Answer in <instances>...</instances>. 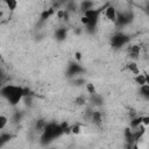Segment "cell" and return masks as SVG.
<instances>
[{
  "label": "cell",
  "instance_id": "obj_1",
  "mask_svg": "<svg viewBox=\"0 0 149 149\" xmlns=\"http://www.w3.org/2000/svg\"><path fill=\"white\" fill-rule=\"evenodd\" d=\"M1 95L7 99L9 105L16 106L22 99H23V86H16V85H5L1 88Z\"/></svg>",
  "mask_w": 149,
  "mask_h": 149
},
{
  "label": "cell",
  "instance_id": "obj_2",
  "mask_svg": "<svg viewBox=\"0 0 149 149\" xmlns=\"http://www.w3.org/2000/svg\"><path fill=\"white\" fill-rule=\"evenodd\" d=\"M107 6H108V2L105 3L104 6L99 7V8H91V9L86 10V12L83 14V15H85L86 17H88V20H90L88 24L85 27V29H86V31H87L88 34H93V33L97 30V24H98V22H99L100 15H101L102 13H105V9H106Z\"/></svg>",
  "mask_w": 149,
  "mask_h": 149
},
{
  "label": "cell",
  "instance_id": "obj_3",
  "mask_svg": "<svg viewBox=\"0 0 149 149\" xmlns=\"http://www.w3.org/2000/svg\"><path fill=\"white\" fill-rule=\"evenodd\" d=\"M63 128L61 126V123H56V122H49L45 125L42 135H41V140L43 144H48L49 142H51L52 140L59 137L61 135H63Z\"/></svg>",
  "mask_w": 149,
  "mask_h": 149
},
{
  "label": "cell",
  "instance_id": "obj_4",
  "mask_svg": "<svg viewBox=\"0 0 149 149\" xmlns=\"http://www.w3.org/2000/svg\"><path fill=\"white\" fill-rule=\"evenodd\" d=\"M130 41V37L123 33H116L114 34L112 37H111V47L114 49V50H119L121 49L123 45H126L128 42Z\"/></svg>",
  "mask_w": 149,
  "mask_h": 149
},
{
  "label": "cell",
  "instance_id": "obj_5",
  "mask_svg": "<svg viewBox=\"0 0 149 149\" xmlns=\"http://www.w3.org/2000/svg\"><path fill=\"white\" fill-rule=\"evenodd\" d=\"M83 72H85V69L78 62H74V61L69 62L68 69H66V77L73 78V77H76V76H78Z\"/></svg>",
  "mask_w": 149,
  "mask_h": 149
},
{
  "label": "cell",
  "instance_id": "obj_6",
  "mask_svg": "<svg viewBox=\"0 0 149 149\" xmlns=\"http://www.w3.org/2000/svg\"><path fill=\"white\" fill-rule=\"evenodd\" d=\"M132 20H133V14L132 13H118L115 24L118 27H125L128 23H130Z\"/></svg>",
  "mask_w": 149,
  "mask_h": 149
},
{
  "label": "cell",
  "instance_id": "obj_7",
  "mask_svg": "<svg viewBox=\"0 0 149 149\" xmlns=\"http://www.w3.org/2000/svg\"><path fill=\"white\" fill-rule=\"evenodd\" d=\"M105 16H106V19H107L108 21H112L113 23H115L116 16H118V12H116L115 7L108 3V6H107L106 9H105Z\"/></svg>",
  "mask_w": 149,
  "mask_h": 149
},
{
  "label": "cell",
  "instance_id": "obj_8",
  "mask_svg": "<svg viewBox=\"0 0 149 149\" xmlns=\"http://www.w3.org/2000/svg\"><path fill=\"white\" fill-rule=\"evenodd\" d=\"M125 140H126V142L128 143L127 147H129V148L136 147V146L133 144V143L135 142V137H134V130H133L130 127H127V128L125 129Z\"/></svg>",
  "mask_w": 149,
  "mask_h": 149
},
{
  "label": "cell",
  "instance_id": "obj_9",
  "mask_svg": "<svg viewBox=\"0 0 149 149\" xmlns=\"http://www.w3.org/2000/svg\"><path fill=\"white\" fill-rule=\"evenodd\" d=\"M66 36H68V29H66V28L61 27V28H57V29H56V31H55V37H56L57 41L62 42V41H64V40L66 38Z\"/></svg>",
  "mask_w": 149,
  "mask_h": 149
},
{
  "label": "cell",
  "instance_id": "obj_10",
  "mask_svg": "<svg viewBox=\"0 0 149 149\" xmlns=\"http://www.w3.org/2000/svg\"><path fill=\"white\" fill-rule=\"evenodd\" d=\"M93 6H94V2H93L92 0H83V1L79 3V10L84 14L86 10L93 8Z\"/></svg>",
  "mask_w": 149,
  "mask_h": 149
},
{
  "label": "cell",
  "instance_id": "obj_11",
  "mask_svg": "<svg viewBox=\"0 0 149 149\" xmlns=\"http://www.w3.org/2000/svg\"><path fill=\"white\" fill-rule=\"evenodd\" d=\"M54 13H55L54 7H51V8H49V9H44V10L41 13V15H40V22H41V23L45 22V21H47Z\"/></svg>",
  "mask_w": 149,
  "mask_h": 149
},
{
  "label": "cell",
  "instance_id": "obj_12",
  "mask_svg": "<svg viewBox=\"0 0 149 149\" xmlns=\"http://www.w3.org/2000/svg\"><path fill=\"white\" fill-rule=\"evenodd\" d=\"M94 125L97 126H100L102 123V116H101V113L98 112V111H93L92 115H91V119H90Z\"/></svg>",
  "mask_w": 149,
  "mask_h": 149
},
{
  "label": "cell",
  "instance_id": "obj_13",
  "mask_svg": "<svg viewBox=\"0 0 149 149\" xmlns=\"http://www.w3.org/2000/svg\"><path fill=\"white\" fill-rule=\"evenodd\" d=\"M65 9L70 13H76L79 9V6L74 2V0H69L68 2H65Z\"/></svg>",
  "mask_w": 149,
  "mask_h": 149
},
{
  "label": "cell",
  "instance_id": "obj_14",
  "mask_svg": "<svg viewBox=\"0 0 149 149\" xmlns=\"http://www.w3.org/2000/svg\"><path fill=\"white\" fill-rule=\"evenodd\" d=\"M127 52H128V55H129L130 58H134V59H135V58H137L139 55H140V47H139V45H132V47L128 48Z\"/></svg>",
  "mask_w": 149,
  "mask_h": 149
},
{
  "label": "cell",
  "instance_id": "obj_15",
  "mask_svg": "<svg viewBox=\"0 0 149 149\" xmlns=\"http://www.w3.org/2000/svg\"><path fill=\"white\" fill-rule=\"evenodd\" d=\"M90 95H91V101H92L93 105H95V106H101L102 105V98L97 92L93 93V94H90Z\"/></svg>",
  "mask_w": 149,
  "mask_h": 149
},
{
  "label": "cell",
  "instance_id": "obj_16",
  "mask_svg": "<svg viewBox=\"0 0 149 149\" xmlns=\"http://www.w3.org/2000/svg\"><path fill=\"white\" fill-rule=\"evenodd\" d=\"M142 118L143 116H134L132 120H130V125H129V127L132 128V129H135V128H137L140 125H142Z\"/></svg>",
  "mask_w": 149,
  "mask_h": 149
},
{
  "label": "cell",
  "instance_id": "obj_17",
  "mask_svg": "<svg viewBox=\"0 0 149 149\" xmlns=\"http://www.w3.org/2000/svg\"><path fill=\"white\" fill-rule=\"evenodd\" d=\"M134 81H135V83H136L139 86H142V85L147 84L146 74H141V73H139V74H135V77H134Z\"/></svg>",
  "mask_w": 149,
  "mask_h": 149
},
{
  "label": "cell",
  "instance_id": "obj_18",
  "mask_svg": "<svg viewBox=\"0 0 149 149\" xmlns=\"http://www.w3.org/2000/svg\"><path fill=\"white\" fill-rule=\"evenodd\" d=\"M10 139H13V135L9 134V133H1L0 134V147H2L6 142H8Z\"/></svg>",
  "mask_w": 149,
  "mask_h": 149
},
{
  "label": "cell",
  "instance_id": "obj_19",
  "mask_svg": "<svg viewBox=\"0 0 149 149\" xmlns=\"http://www.w3.org/2000/svg\"><path fill=\"white\" fill-rule=\"evenodd\" d=\"M140 94L146 98L147 100H149V85L148 84H144L142 86H140Z\"/></svg>",
  "mask_w": 149,
  "mask_h": 149
},
{
  "label": "cell",
  "instance_id": "obj_20",
  "mask_svg": "<svg viewBox=\"0 0 149 149\" xmlns=\"http://www.w3.org/2000/svg\"><path fill=\"white\" fill-rule=\"evenodd\" d=\"M5 1V3H6V6H7V8L9 9V10H15L16 9V7H17V0H3Z\"/></svg>",
  "mask_w": 149,
  "mask_h": 149
},
{
  "label": "cell",
  "instance_id": "obj_21",
  "mask_svg": "<svg viewBox=\"0 0 149 149\" xmlns=\"http://www.w3.org/2000/svg\"><path fill=\"white\" fill-rule=\"evenodd\" d=\"M127 69H128L130 72H133L134 74H139V73H140V71H139V69H137V65H136V63H134V62L128 63V64H127Z\"/></svg>",
  "mask_w": 149,
  "mask_h": 149
},
{
  "label": "cell",
  "instance_id": "obj_22",
  "mask_svg": "<svg viewBox=\"0 0 149 149\" xmlns=\"http://www.w3.org/2000/svg\"><path fill=\"white\" fill-rule=\"evenodd\" d=\"M8 122V118L6 115H0V130H3Z\"/></svg>",
  "mask_w": 149,
  "mask_h": 149
},
{
  "label": "cell",
  "instance_id": "obj_23",
  "mask_svg": "<svg viewBox=\"0 0 149 149\" xmlns=\"http://www.w3.org/2000/svg\"><path fill=\"white\" fill-rule=\"evenodd\" d=\"M80 129H81V126L79 123H74V125H71V133L74 134V135H78L80 133Z\"/></svg>",
  "mask_w": 149,
  "mask_h": 149
},
{
  "label": "cell",
  "instance_id": "obj_24",
  "mask_svg": "<svg viewBox=\"0 0 149 149\" xmlns=\"http://www.w3.org/2000/svg\"><path fill=\"white\" fill-rule=\"evenodd\" d=\"M74 102H76V105H78V106H83V105H85V102H86V98H85L84 95H79V97H77V98L74 99Z\"/></svg>",
  "mask_w": 149,
  "mask_h": 149
},
{
  "label": "cell",
  "instance_id": "obj_25",
  "mask_svg": "<svg viewBox=\"0 0 149 149\" xmlns=\"http://www.w3.org/2000/svg\"><path fill=\"white\" fill-rule=\"evenodd\" d=\"M45 125H47V122H45L44 120H38V121L36 122V129L42 133L43 129H44V127H45Z\"/></svg>",
  "mask_w": 149,
  "mask_h": 149
},
{
  "label": "cell",
  "instance_id": "obj_26",
  "mask_svg": "<svg viewBox=\"0 0 149 149\" xmlns=\"http://www.w3.org/2000/svg\"><path fill=\"white\" fill-rule=\"evenodd\" d=\"M85 85H86V90H87V92H88L90 94H93V93L97 92V91H95V86H94L92 83H86Z\"/></svg>",
  "mask_w": 149,
  "mask_h": 149
},
{
  "label": "cell",
  "instance_id": "obj_27",
  "mask_svg": "<svg viewBox=\"0 0 149 149\" xmlns=\"http://www.w3.org/2000/svg\"><path fill=\"white\" fill-rule=\"evenodd\" d=\"M72 81H73V85H76V86H80V85L85 84V79H83V78H76L74 77V79Z\"/></svg>",
  "mask_w": 149,
  "mask_h": 149
},
{
  "label": "cell",
  "instance_id": "obj_28",
  "mask_svg": "<svg viewBox=\"0 0 149 149\" xmlns=\"http://www.w3.org/2000/svg\"><path fill=\"white\" fill-rule=\"evenodd\" d=\"M34 92L29 88V87H23V98L24 97H33Z\"/></svg>",
  "mask_w": 149,
  "mask_h": 149
},
{
  "label": "cell",
  "instance_id": "obj_29",
  "mask_svg": "<svg viewBox=\"0 0 149 149\" xmlns=\"http://www.w3.org/2000/svg\"><path fill=\"white\" fill-rule=\"evenodd\" d=\"M21 120V113L20 112H15L14 115H13V121L14 122H19Z\"/></svg>",
  "mask_w": 149,
  "mask_h": 149
},
{
  "label": "cell",
  "instance_id": "obj_30",
  "mask_svg": "<svg viewBox=\"0 0 149 149\" xmlns=\"http://www.w3.org/2000/svg\"><path fill=\"white\" fill-rule=\"evenodd\" d=\"M88 22H90V20H88V17H86L85 15H83V16L80 17V23H81V24H84L85 27L88 24Z\"/></svg>",
  "mask_w": 149,
  "mask_h": 149
},
{
  "label": "cell",
  "instance_id": "obj_31",
  "mask_svg": "<svg viewBox=\"0 0 149 149\" xmlns=\"http://www.w3.org/2000/svg\"><path fill=\"white\" fill-rule=\"evenodd\" d=\"M142 125L149 126V116H143L142 118Z\"/></svg>",
  "mask_w": 149,
  "mask_h": 149
},
{
  "label": "cell",
  "instance_id": "obj_32",
  "mask_svg": "<svg viewBox=\"0 0 149 149\" xmlns=\"http://www.w3.org/2000/svg\"><path fill=\"white\" fill-rule=\"evenodd\" d=\"M74 58H76V61H77V62H79V61L81 59V54H80L79 51L74 52Z\"/></svg>",
  "mask_w": 149,
  "mask_h": 149
},
{
  "label": "cell",
  "instance_id": "obj_33",
  "mask_svg": "<svg viewBox=\"0 0 149 149\" xmlns=\"http://www.w3.org/2000/svg\"><path fill=\"white\" fill-rule=\"evenodd\" d=\"M146 79H147V84L149 85V73H146Z\"/></svg>",
  "mask_w": 149,
  "mask_h": 149
},
{
  "label": "cell",
  "instance_id": "obj_34",
  "mask_svg": "<svg viewBox=\"0 0 149 149\" xmlns=\"http://www.w3.org/2000/svg\"><path fill=\"white\" fill-rule=\"evenodd\" d=\"M146 10H147V14L149 15V2L147 3V7H146Z\"/></svg>",
  "mask_w": 149,
  "mask_h": 149
}]
</instances>
